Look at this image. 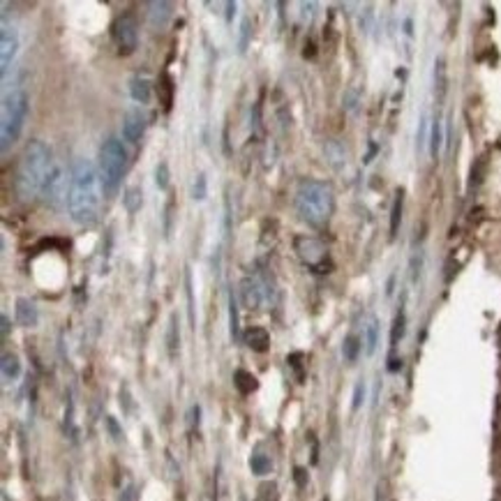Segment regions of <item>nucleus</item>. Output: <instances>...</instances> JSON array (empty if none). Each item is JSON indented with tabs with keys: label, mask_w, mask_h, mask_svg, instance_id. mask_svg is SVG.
<instances>
[{
	"label": "nucleus",
	"mask_w": 501,
	"mask_h": 501,
	"mask_svg": "<svg viewBox=\"0 0 501 501\" xmlns=\"http://www.w3.org/2000/svg\"><path fill=\"white\" fill-rule=\"evenodd\" d=\"M326 160H328V165L333 166V169H342V166L347 165V150H344V146H342L340 141H328L326 143Z\"/></svg>",
	"instance_id": "17"
},
{
	"label": "nucleus",
	"mask_w": 501,
	"mask_h": 501,
	"mask_svg": "<svg viewBox=\"0 0 501 501\" xmlns=\"http://www.w3.org/2000/svg\"><path fill=\"white\" fill-rule=\"evenodd\" d=\"M143 192L141 188H127L125 194H123V204H125L127 213H137L143 204Z\"/></svg>",
	"instance_id": "24"
},
{
	"label": "nucleus",
	"mask_w": 501,
	"mask_h": 501,
	"mask_svg": "<svg viewBox=\"0 0 501 501\" xmlns=\"http://www.w3.org/2000/svg\"><path fill=\"white\" fill-rule=\"evenodd\" d=\"M53 166L56 162H53L52 149L40 139L28 141L19 158L17 174H14V192H17L19 201L30 204V201L40 199Z\"/></svg>",
	"instance_id": "2"
},
{
	"label": "nucleus",
	"mask_w": 501,
	"mask_h": 501,
	"mask_svg": "<svg viewBox=\"0 0 501 501\" xmlns=\"http://www.w3.org/2000/svg\"><path fill=\"white\" fill-rule=\"evenodd\" d=\"M243 340H246L247 347L256 353H266L268 349H271V335H268V331L263 326H250L246 331V335H243Z\"/></svg>",
	"instance_id": "13"
},
{
	"label": "nucleus",
	"mask_w": 501,
	"mask_h": 501,
	"mask_svg": "<svg viewBox=\"0 0 501 501\" xmlns=\"http://www.w3.org/2000/svg\"><path fill=\"white\" fill-rule=\"evenodd\" d=\"M229 324H231V337L238 340V305H236L234 294L229 296Z\"/></svg>",
	"instance_id": "26"
},
{
	"label": "nucleus",
	"mask_w": 501,
	"mask_h": 501,
	"mask_svg": "<svg viewBox=\"0 0 501 501\" xmlns=\"http://www.w3.org/2000/svg\"><path fill=\"white\" fill-rule=\"evenodd\" d=\"M363 400H365V382L360 379V382L356 384V391H353V409H360Z\"/></svg>",
	"instance_id": "31"
},
{
	"label": "nucleus",
	"mask_w": 501,
	"mask_h": 501,
	"mask_svg": "<svg viewBox=\"0 0 501 501\" xmlns=\"http://www.w3.org/2000/svg\"><path fill=\"white\" fill-rule=\"evenodd\" d=\"M206 194H208V182H206L204 174H197L192 182V199L194 201H204Z\"/></svg>",
	"instance_id": "25"
},
{
	"label": "nucleus",
	"mask_w": 501,
	"mask_h": 501,
	"mask_svg": "<svg viewBox=\"0 0 501 501\" xmlns=\"http://www.w3.org/2000/svg\"><path fill=\"white\" fill-rule=\"evenodd\" d=\"M100 165H97V171H100V178H102V188L104 194L114 197L116 192L120 190V182H123V174H125L127 166V150L123 146V141L118 139H107V141L100 146Z\"/></svg>",
	"instance_id": "5"
},
{
	"label": "nucleus",
	"mask_w": 501,
	"mask_h": 501,
	"mask_svg": "<svg viewBox=\"0 0 501 501\" xmlns=\"http://www.w3.org/2000/svg\"><path fill=\"white\" fill-rule=\"evenodd\" d=\"M30 111V97L23 88H12L3 95V107H0V149L3 153L14 146L21 137L26 120Z\"/></svg>",
	"instance_id": "4"
},
{
	"label": "nucleus",
	"mask_w": 501,
	"mask_h": 501,
	"mask_svg": "<svg viewBox=\"0 0 501 501\" xmlns=\"http://www.w3.org/2000/svg\"><path fill=\"white\" fill-rule=\"evenodd\" d=\"M434 88L444 91V58H437L434 63Z\"/></svg>",
	"instance_id": "30"
},
{
	"label": "nucleus",
	"mask_w": 501,
	"mask_h": 501,
	"mask_svg": "<svg viewBox=\"0 0 501 501\" xmlns=\"http://www.w3.org/2000/svg\"><path fill=\"white\" fill-rule=\"evenodd\" d=\"M360 340H363L365 353L372 356V353L376 352V347H379V319H376V317H368V319H365Z\"/></svg>",
	"instance_id": "15"
},
{
	"label": "nucleus",
	"mask_w": 501,
	"mask_h": 501,
	"mask_svg": "<svg viewBox=\"0 0 501 501\" xmlns=\"http://www.w3.org/2000/svg\"><path fill=\"white\" fill-rule=\"evenodd\" d=\"M19 44H21L19 42V30L10 26V23H3V28H0V72H3V79H5L10 68L17 61Z\"/></svg>",
	"instance_id": "10"
},
{
	"label": "nucleus",
	"mask_w": 501,
	"mask_h": 501,
	"mask_svg": "<svg viewBox=\"0 0 501 501\" xmlns=\"http://www.w3.org/2000/svg\"><path fill=\"white\" fill-rule=\"evenodd\" d=\"M181 347V333H176V314L171 317V326H169V353L171 359L176 356V349Z\"/></svg>",
	"instance_id": "28"
},
{
	"label": "nucleus",
	"mask_w": 501,
	"mask_h": 501,
	"mask_svg": "<svg viewBox=\"0 0 501 501\" xmlns=\"http://www.w3.org/2000/svg\"><path fill=\"white\" fill-rule=\"evenodd\" d=\"M14 314H17L19 326H23V328H35L37 321H40V312H37L35 303L28 301V298H19Z\"/></svg>",
	"instance_id": "12"
},
{
	"label": "nucleus",
	"mask_w": 501,
	"mask_h": 501,
	"mask_svg": "<svg viewBox=\"0 0 501 501\" xmlns=\"http://www.w3.org/2000/svg\"><path fill=\"white\" fill-rule=\"evenodd\" d=\"M111 35H114V42L120 53H134V49L139 46V26L130 14L116 19L114 26H111Z\"/></svg>",
	"instance_id": "8"
},
{
	"label": "nucleus",
	"mask_w": 501,
	"mask_h": 501,
	"mask_svg": "<svg viewBox=\"0 0 501 501\" xmlns=\"http://www.w3.org/2000/svg\"><path fill=\"white\" fill-rule=\"evenodd\" d=\"M294 247H296V255L305 266H310L314 273H326V268H331L328 263V250L326 246L321 243L319 238H314V236H298L294 240Z\"/></svg>",
	"instance_id": "6"
},
{
	"label": "nucleus",
	"mask_w": 501,
	"mask_h": 501,
	"mask_svg": "<svg viewBox=\"0 0 501 501\" xmlns=\"http://www.w3.org/2000/svg\"><path fill=\"white\" fill-rule=\"evenodd\" d=\"M143 132H146V116L141 111H127L125 118H123V139L127 143H139L143 139Z\"/></svg>",
	"instance_id": "11"
},
{
	"label": "nucleus",
	"mask_w": 501,
	"mask_h": 501,
	"mask_svg": "<svg viewBox=\"0 0 501 501\" xmlns=\"http://www.w3.org/2000/svg\"><path fill=\"white\" fill-rule=\"evenodd\" d=\"M250 469L256 476H266V473L273 472V460H271L266 453H255V456L250 457Z\"/></svg>",
	"instance_id": "23"
},
{
	"label": "nucleus",
	"mask_w": 501,
	"mask_h": 501,
	"mask_svg": "<svg viewBox=\"0 0 501 501\" xmlns=\"http://www.w3.org/2000/svg\"><path fill=\"white\" fill-rule=\"evenodd\" d=\"M10 333V319H7V314H3V337H7Z\"/></svg>",
	"instance_id": "33"
},
{
	"label": "nucleus",
	"mask_w": 501,
	"mask_h": 501,
	"mask_svg": "<svg viewBox=\"0 0 501 501\" xmlns=\"http://www.w3.org/2000/svg\"><path fill=\"white\" fill-rule=\"evenodd\" d=\"M441 141H444V132H441V118H434L430 125V158L437 160L439 150H441Z\"/></svg>",
	"instance_id": "21"
},
{
	"label": "nucleus",
	"mask_w": 501,
	"mask_h": 501,
	"mask_svg": "<svg viewBox=\"0 0 501 501\" xmlns=\"http://www.w3.org/2000/svg\"><path fill=\"white\" fill-rule=\"evenodd\" d=\"M130 95L134 102L139 104H149L150 102V95H153V85L146 77L137 75L130 79Z\"/></svg>",
	"instance_id": "16"
},
{
	"label": "nucleus",
	"mask_w": 501,
	"mask_h": 501,
	"mask_svg": "<svg viewBox=\"0 0 501 501\" xmlns=\"http://www.w3.org/2000/svg\"><path fill=\"white\" fill-rule=\"evenodd\" d=\"M402 206H405V192L398 190L393 201V211H391V236H393V238L398 236L400 222H402Z\"/></svg>",
	"instance_id": "22"
},
{
	"label": "nucleus",
	"mask_w": 501,
	"mask_h": 501,
	"mask_svg": "<svg viewBox=\"0 0 501 501\" xmlns=\"http://www.w3.org/2000/svg\"><path fill=\"white\" fill-rule=\"evenodd\" d=\"M240 298L247 310H259L273 298V289H268V282L259 275H247L240 282Z\"/></svg>",
	"instance_id": "7"
},
{
	"label": "nucleus",
	"mask_w": 501,
	"mask_h": 501,
	"mask_svg": "<svg viewBox=\"0 0 501 501\" xmlns=\"http://www.w3.org/2000/svg\"><path fill=\"white\" fill-rule=\"evenodd\" d=\"M174 5L166 3V0H158V3H149V19L153 28H165L169 23L171 14H174Z\"/></svg>",
	"instance_id": "14"
},
{
	"label": "nucleus",
	"mask_w": 501,
	"mask_h": 501,
	"mask_svg": "<svg viewBox=\"0 0 501 501\" xmlns=\"http://www.w3.org/2000/svg\"><path fill=\"white\" fill-rule=\"evenodd\" d=\"M155 185L165 192L169 190V165L166 162H160V165L155 166Z\"/></svg>",
	"instance_id": "27"
},
{
	"label": "nucleus",
	"mask_w": 501,
	"mask_h": 501,
	"mask_svg": "<svg viewBox=\"0 0 501 501\" xmlns=\"http://www.w3.org/2000/svg\"><path fill=\"white\" fill-rule=\"evenodd\" d=\"M294 206H296V213L303 222L314 229L326 227L335 213V192H333L331 182L303 178L298 182L296 194H294Z\"/></svg>",
	"instance_id": "3"
},
{
	"label": "nucleus",
	"mask_w": 501,
	"mask_h": 501,
	"mask_svg": "<svg viewBox=\"0 0 501 501\" xmlns=\"http://www.w3.org/2000/svg\"><path fill=\"white\" fill-rule=\"evenodd\" d=\"M3 379L5 382H17L19 376H21V360H19V356H14V353H3Z\"/></svg>",
	"instance_id": "18"
},
{
	"label": "nucleus",
	"mask_w": 501,
	"mask_h": 501,
	"mask_svg": "<svg viewBox=\"0 0 501 501\" xmlns=\"http://www.w3.org/2000/svg\"><path fill=\"white\" fill-rule=\"evenodd\" d=\"M344 102H347L349 111H353V109H356V102H359V95H356L353 91H349L347 97H344Z\"/></svg>",
	"instance_id": "32"
},
{
	"label": "nucleus",
	"mask_w": 501,
	"mask_h": 501,
	"mask_svg": "<svg viewBox=\"0 0 501 501\" xmlns=\"http://www.w3.org/2000/svg\"><path fill=\"white\" fill-rule=\"evenodd\" d=\"M102 178L100 171L85 158H77L69 169L68 213L72 222L79 227H91L97 222L102 211Z\"/></svg>",
	"instance_id": "1"
},
{
	"label": "nucleus",
	"mask_w": 501,
	"mask_h": 501,
	"mask_svg": "<svg viewBox=\"0 0 501 501\" xmlns=\"http://www.w3.org/2000/svg\"><path fill=\"white\" fill-rule=\"evenodd\" d=\"M363 352V340L359 335H347L344 337V344H342V356L347 363H356Z\"/></svg>",
	"instance_id": "19"
},
{
	"label": "nucleus",
	"mask_w": 501,
	"mask_h": 501,
	"mask_svg": "<svg viewBox=\"0 0 501 501\" xmlns=\"http://www.w3.org/2000/svg\"><path fill=\"white\" fill-rule=\"evenodd\" d=\"M402 335H405V312L400 310L393 324V347L398 344V340H402Z\"/></svg>",
	"instance_id": "29"
},
{
	"label": "nucleus",
	"mask_w": 501,
	"mask_h": 501,
	"mask_svg": "<svg viewBox=\"0 0 501 501\" xmlns=\"http://www.w3.org/2000/svg\"><path fill=\"white\" fill-rule=\"evenodd\" d=\"M68 194H69V178L65 176L63 166L56 165L52 171V176H49V181H46L44 192H42L44 204L52 206V208H61L63 201L68 204Z\"/></svg>",
	"instance_id": "9"
},
{
	"label": "nucleus",
	"mask_w": 501,
	"mask_h": 501,
	"mask_svg": "<svg viewBox=\"0 0 501 501\" xmlns=\"http://www.w3.org/2000/svg\"><path fill=\"white\" fill-rule=\"evenodd\" d=\"M234 384H236V388H238V391L243 395L255 393L256 386H259V382H256V376L252 375V372H247V370H236Z\"/></svg>",
	"instance_id": "20"
}]
</instances>
